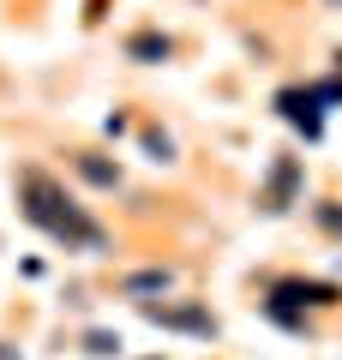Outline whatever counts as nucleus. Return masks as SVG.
I'll use <instances>...</instances> for the list:
<instances>
[{
  "mask_svg": "<svg viewBox=\"0 0 342 360\" xmlns=\"http://www.w3.org/2000/svg\"><path fill=\"white\" fill-rule=\"evenodd\" d=\"M13 198H18V217H25L42 240H54L61 252H84V258L114 252V229L66 186L61 174H54V168L18 162L13 168Z\"/></svg>",
  "mask_w": 342,
  "mask_h": 360,
  "instance_id": "f257e3e1",
  "label": "nucleus"
},
{
  "mask_svg": "<svg viewBox=\"0 0 342 360\" xmlns=\"http://www.w3.org/2000/svg\"><path fill=\"white\" fill-rule=\"evenodd\" d=\"M342 307V283L330 276H306V270H282V276H265V295H258V312H265L277 330L289 336H312L318 312Z\"/></svg>",
  "mask_w": 342,
  "mask_h": 360,
  "instance_id": "f03ea898",
  "label": "nucleus"
},
{
  "mask_svg": "<svg viewBox=\"0 0 342 360\" xmlns=\"http://www.w3.org/2000/svg\"><path fill=\"white\" fill-rule=\"evenodd\" d=\"M294 205H306V156L300 150H277V156H270V168H265V180H258L253 210L265 222H277V217H289Z\"/></svg>",
  "mask_w": 342,
  "mask_h": 360,
  "instance_id": "7ed1b4c3",
  "label": "nucleus"
},
{
  "mask_svg": "<svg viewBox=\"0 0 342 360\" xmlns=\"http://www.w3.org/2000/svg\"><path fill=\"white\" fill-rule=\"evenodd\" d=\"M139 319H144V324H156V330L192 336V342H216V336H222V319L210 312V300H192V295H168V300H139Z\"/></svg>",
  "mask_w": 342,
  "mask_h": 360,
  "instance_id": "20e7f679",
  "label": "nucleus"
},
{
  "mask_svg": "<svg viewBox=\"0 0 342 360\" xmlns=\"http://www.w3.org/2000/svg\"><path fill=\"white\" fill-rule=\"evenodd\" d=\"M66 168L84 180L90 193H120V186H127V168H120V156L96 150V144H72V150H66Z\"/></svg>",
  "mask_w": 342,
  "mask_h": 360,
  "instance_id": "39448f33",
  "label": "nucleus"
},
{
  "mask_svg": "<svg viewBox=\"0 0 342 360\" xmlns=\"http://www.w3.org/2000/svg\"><path fill=\"white\" fill-rule=\"evenodd\" d=\"M270 108H277V120H289L306 144L324 139V108L312 103V90H306V84H282L277 96H270Z\"/></svg>",
  "mask_w": 342,
  "mask_h": 360,
  "instance_id": "423d86ee",
  "label": "nucleus"
},
{
  "mask_svg": "<svg viewBox=\"0 0 342 360\" xmlns=\"http://www.w3.org/2000/svg\"><path fill=\"white\" fill-rule=\"evenodd\" d=\"M175 283H180L175 264H139V270H120V276H114V295L139 307V300H168Z\"/></svg>",
  "mask_w": 342,
  "mask_h": 360,
  "instance_id": "0eeeda50",
  "label": "nucleus"
},
{
  "mask_svg": "<svg viewBox=\"0 0 342 360\" xmlns=\"http://www.w3.org/2000/svg\"><path fill=\"white\" fill-rule=\"evenodd\" d=\"M120 54H127L132 66H168L175 60V37H168L163 25H139L120 37Z\"/></svg>",
  "mask_w": 342,
  "mask_h": 360,
  "instance_id": "6e6552de",
  "label": "nucleus"
},
{
  "mask_svg": "<svg viewBox=\"0 0 342 360\" xmlns=\"http://www.w3.org/2000/svg\"><path fill=\"white\" fill-rule=\"evenodd\" d=\"M78 354H90V360H120V354H127V336H120V330H102V324H96V330L78 336Z\"/></svg>",
  "mask_w": 342,
  "mask_h": 360,
  "instance_id": "1a4fd4ad",
  "label": "nucleus"
},
{
  "mask_svg": "<svg viewBox=\"0 0 342 360\" xmlns=\"http://www.w3.org/2000/svg\"><path fill=\"white\" fill-rule=\"evenodd\" d=\"M139 150L151 156L156 168H168V162H180V156H175V139H168V132L156 127V120H144V127H139Z\"/></svg>",
  "mask_w": 342,
  "mask_h": 360,
  "instance_id": "9d476101",
  "label": "nucleus"
},
{
  "mask_svg": "<svg viewBox=\"0 0 342 360\" xmlns=\"http://www.w3.org/2000/svg\"><path fill=\"white\" fill-rule=\"evenodd\" d=\"M312 229L342 246V198H312Z\"/></svg>",
  "mask_w": 342,
  "mask_h": 360,
  "instance_id": "9b49d317",
  "label": "nucleus"
},
{
  "mask_svg": "<svg viewBox=\"0 0 342 360\" xmlns=\"http://www.w3.org/2000/svg\"><path fill=\"white\" fill-rule=\"evenodd\" d=\"M306 90H312V103L324 108V115H330V108H342V78H312Z\"/></svg>",
  "mask_w": 342,
  "mask_h": 360,
  "instance_id": "f8f14e48",
  "label": "nucleus"
},
{
  "mask_svg": "<svg viewBox=\"0 0 342 360\" xmlns=\"http://www.w3.org/2000/svg\"><path fill=\"white\" fill-rule=\"evenodd\" d=\"M0 360H25V348H18V342H6V336H0Z\"/></svg>",
  "mask_w": 342,
  "mask_h": 360,
  "instance_id": "ddd939ff",
  "label": "nucleus"
},
{
  "mask_svg": "<svg viewBox=\"0 0 342 360\" xmlns=\"http://www.w3.org/2000/svg\"><path fill=\"white\" fill-rule=\"evenodd\" d=\"M318 6H324V13H342V0H318Z\"/></svg>",
  "mask_w": 342,
  "mask_h": 360,
  "instance_id": "4468645a",
  "label": "nucleus"
},
{
  "mask_svg": "<svg viewBox=\"0 0 342 360\" xmlns=\"http://www.w3.org/2000/svg\"><path fill=\"white\" fill-rule=\"evenodd\" d=\"M330 60H336V78H342V49H336V54H330Z\"/></svg>",
  "mask_w": 342,
  "mask_h": 360,
  "instance_id": "2eb2a0df",
  "label": "nucleus"
},
{
  "mask_svg": "<svg viewBox=\"0 0 342 360\" xmlns=\"http://www.w3.org/2000/svg\"><path fill=\"white\" fill-rule=\"evenodd\" d=\"M144 360H168V354H144Z\"/></svg>",
  "mask_w": 342,
  "mask_h": 360,
  "instance_id": "dca6fc26",
  "label": "nucleus"
}]
</instances>
